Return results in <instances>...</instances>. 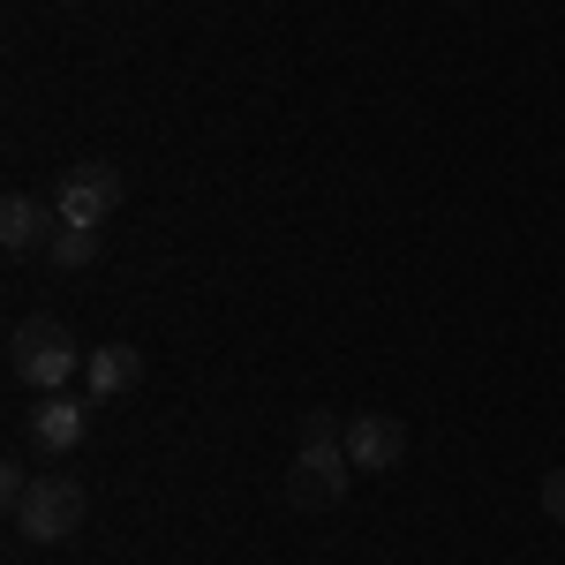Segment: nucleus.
<instances>
[{
    "label": "nucleus",
    "instance_id": "1",
    "mask_svg": "<svg viewBox=\"0 0 565 565\" xmlns=\"http://www.w3.org/2000/svg\"><path fill=\"white\" fill-rule=\"evenodd\" d=\"M76 370H84V354H76V340H68L61 317H23V324L8 332V377H15V385L61 392Z\"/></svg>",
    "mask_w": 565,
    "mask_h": 565
},
{
    "label": "nucleus",
    "instance_id": "2",
    "mask_svg": "<svg viewBox=\"0 0 565 565\" xmlns=\"http://www.w3.org/2000/svg\"><path fill=\"white\" fill-rule=\"evenodd\" d=\"M348 445H295L287 452V505L295 513H332L340 498H348Z\"/></svg>",
    "mask_w": 565,
    "mask_h": 565
},
{
    "label": "nucleus",
    "instance_id": "3",
    "mask_svg": "<svg viewBox=\"0 0 565 565\" xmlns=\"http://www.w3.org/2000/svg\"><path fill=\"white\" fill-rule=\"evenodd\" d=\"M90 498L76 476H39L31 490H23V505H15V527L31 535V543H68L76 527H84Z\"/></svg>",
    "mask_w": 565,
    "mask_h": 565
},
{
    "label": "nucleus",
    "instance_id": "4",
    "mask_svg": "<svg viewBox=\"0 0 565 565\" xmlns=\"http://www.w3.org/2000/svg\"><path fill=\"white\" fill-rule=\"evenodd\" d=\"M114 212H121V167H114V159H84V167H68L61 189H53V218L106 226Z\"/></svg>",
    "mask_w": 565,
    "mask_h": 565
},
{
    "label": "nucleus",
    "instance_id": "5",
    "mask_svg": "<svg viewBox=\"0 0 565 565\" xmlns=\"http://www.w3.org/2000/svg\"><path fill=\"white\" fill-rule=\"evenodd\" d=\"M340 445H348L354 476H385V468L407 460V423H392V415H354Z\"/></svg>",
    "mask_w": 565,
    "mask_h": 565
},
{
    "label": "nucleus",
    "instance_id": "6",
    "mask_svg": "<svg viewBox=\"0 0 565 565\" xmlns=\"http://www.w3.org/2000/svg\"><path fill=\"white\" fill-rule=\"evenodd\" d=\"M84 430H90L84 399H68V392H39V407H31V437H39L45 452H76Z\"/></svg>",
    "mask_w": 565,
    "mask_h": 565
},
{
    "label": "nucleus",
    "instance_id": "7",
    "mask_svg": "<svg viewBox=\"0 0 565 565\" xmlns=\"http://www.w3.org/2000/svg\"><path fill=\"white\" fill-rule=\"evenodd\" d=\"M45 242H53V204H39V196L15 189V196L0 204V249H8V257H31Z\"/></svg>",
    "mask_w": 565,
    "mask_h": 565
},
{
    "label": "nucleus",
    "instance_id": "8",
    "mask_svg": "<svg viewBox=\"0 0 565 565\" xmlns=\"http://www.w3.org/2000/svg\"><path fill=\"white\" fill-rule=\"evenodd\" d=\"M84 377H90V392H98V399H121V392L143 385V354L114 340V348H98V354L84 362Z\"/></svg>",
    "mask_w": 565,
    "mask_h": 565
},
{
    "label": "nucleus",
    "instance_id": "9",
    "mask_svg": "<svg viewBox=\"0 0 565 565\" xmlns=\"http://www.w3.org/2000/svg\"><path fill=\"white\" fill-rule=\"evenodd\" d=\"M98 242H106V226H76V218H53V242H45V257L61 264V271H84L98 257Z\"/></svg>",
    "mask_w": 565,
    "mask_h": 565
},
{
    "label": "nucleus",
    "instance_id": "10",
    "mask_svg": "<svg viewBox=\"0 0 565 565\" xmlns=\"http://www.w3.org/2000/svg\"><path fill=\"white\" fill-rule=\"evenodd\" d=\"M340 437H348V430H340L332 407H309V415H302V445H340Z\"/></svg>",
    "mask_w": 565,
    "mask_h": 565
},
{
    "label": "nucleus",
    "instance_id": "11",
    "mask_svg": "<svg viewBox=\"0 0 565 565\" xmlns=\"http://www.w3.org/2000/svg\"><path fill=\"white\" fill-rule=\"evenodd\" d=\"M31 482H39V476H23V468H15V460H8V468H0V498H8V513H15V505H23V490H31Z\"/></svg>",
    "mask_w": 565,
    "mask_h": 565
},
{
    "label": "nucleus",
    "instance_id": "12",
    "mask_svg": "<svg viewBox=\"0 0 565 565\" xmlns=\"http://www.w3.org/2000/svg\"><path fill=\"white\" fill-rule=\"evenodd\" d=\"M543 513H551V521H565V468H551V476H543Z\"/></svg>",
    "mask_w": 565,
    "mask_h": 565
},
{
    "label": "nucleus",
    "instance_id": "13",
    "mask_svg": "<svg viewBox=\"0 0 565 565\" xmlns=\"http://www.w3.org/2000/svg\"><path fill=\"white\" fill-rule=\"evenodd\" d=\"M53 8H84V0H53Z\"/></svg>",
    "mask_w": 565,
    "mask_h": 565
},
{
    "label": "nucleus",
    "instance_id": "14",
    "mask_svg": "<svg viewBox=\"0 0 565 565\" xmlns=\"http://www.w3.org/2000/svg\"><path fill=\"white\" fill-rule=\"evenodd\" d=\"M445 8H460V0H445Z\"/></svg>",
    "mask_w": 565,
    "mask_h": 565
}]
</instances>
